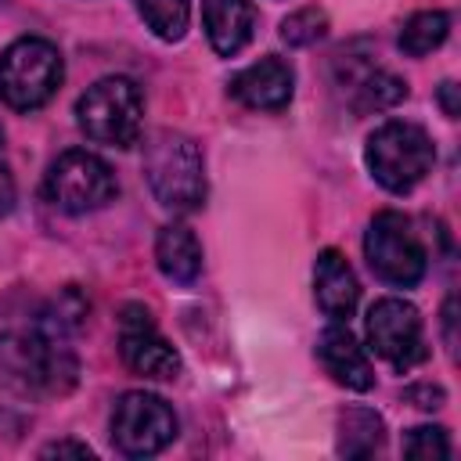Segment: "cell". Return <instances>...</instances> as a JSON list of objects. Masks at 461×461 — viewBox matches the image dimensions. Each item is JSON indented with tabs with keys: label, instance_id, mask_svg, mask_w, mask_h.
Returning a JSON list of instances; mask_svg holds the SVG:
<instances>
[{
	"label": "cell",
	"instance_id": "d4e9b609",
	"mask_svg": "<svg viewBox=\"0 0 461 461\" xmlns=\"http://www.w3.org/2000/svg\"><path fill=\"white\" fill-rule=\"evenodd\" d=\"M443 324H447V342L454 349V299H447V310H443Z\"/></svg>",
	"mask_w": 461,
	"mask_h": 461
},
{
	"label": "cell",
	"instance_id": "5bb4252c",
	"mask_svg": "<svg viewBox=\"0 0 461 461\" xmlns=\"http://www.w3.org/2000/svg\"><path fill=\"white\" fill-rule=\"evenodd\" d=\"M202 22L212 50L230 58L252 40L256 7L249 0H202Z\"/></svg>",
	"mask_w": 461,
	"mask_h": 461
},
{
	"label": "cell",
	"instance_id": "603a6c76",
	"mask_svg": "<svg viewBox=\"0 0 461 461\" xmlns=\"http://www.w3.org/2000/svg\"><path fill=\"white\" fill-rule=\"evenodd\" d=\"M50 454H76V457H94V450H90L86 443H50V447H43V457H50Z\"/></svg>",
	"mask_w": 461,
	"mask_h": 461
},
{
	"label": "cell",
	"instance_id": "9c48e42d",
	"mask_svg": "<svg viewBox=\"0 0 461 461\" xmlns=\"http://www.w3.org/2000/svg\"><path fill=\"white\" fill-rule=\"evenodd\" d=\"M364 331H367V346L396 371H411L429 357L421 313L407 299H396V295L378 299L364 317Z\"/></svg>",
	"mask_w": 461,
	"mask_h": 461
},
{
	"label": "cell",
	"instance_id": "4fadbf2b",
	"mask_svg": "<svg viewBox=\"0 0 461 461\" xmlns=\"http://www.w3.org/2000/svg\"><path fill=\"white\" fill-rule=\"evenodd\" d=\"M313 299H317V306L328 321L346 324L353 317L357 299H360V285H357L349 263L342 259V252L324 249L317 256V263H313Z\"/></svg>",
	"mask_w": 461,
	"mask_h": 461
},
{
	"label": "cell",
	"instance_id": "e0dca14e",
	"mask_svg": "<svg viewBox=\"0 0 461 461\" xmlns=\"http://www.w3.org/2000/svg\"><path fill=\"white\" fill-rule=\"evenodd\" d=\"M339 454L346 457H367L375 450H382V418L367 407H349L342 418H339Z\"/></svg>",
	"mask_w": 461,
	"mask_h": 461
},
{
	"label": "cell",
	"instance_id": "ac0fdd59",
	"mask_svg": "<svg viewBox=\"0 0 461 461\" xmlns=\"http://www.w3.org/2000/svg\"><path fill=\"white\" fill-rule=\"evenodd\" d=\"M447 32H450V18L443 11H418L400 29V50L411 58H425L447 40Z\"/></svg>",
	"mask_w": 461,
	"mask_h": 461
},
{
	"label": "cell",
	"instance_id": "7402d4cb",
	"mask_svg": "<svg viewBox=\"0 0 461 461\" xmlns=\"http://www.w3.org/2000/svg\"><path fill=\"white\" fill-rule=\"evenodd\" d=\"M14 176H11V162H7V148H4V130H0V216H7L14 209Z\"/></svg>",
	"mask_w": 461,
	"mask_h": 461
},
{
	"label": "cell",
	"instance_id": "3957f363",
	"mask_svg": "<svg viewBox=\"0 0 461 461\" xmlns=\"http://www.w3.org/2000/svg\"><path fill=\"white\" fill-rule=\"evenodd\" d=\"M364 162L385 191L407 194L429 176V169L436 162V148H432V137L418 122L389 119L367 137Z\"/></svg>",
	"mask_w": 461,
	"mask_h": 461
},
{
	"label": "cell",
	"instance_id": "5b68a950",
	"mask_svg": "<svg viewBox=\"0 0 461 461\" xmlns=\"http://www.w3.org/2000/svg\"><path fill=\"white\" fill-rule=\"evenodd\" d=\"M76 122L79 130L108 148H130L140 137L144 126V97L140 86L126 76H104L97 79L79 101H76Z\"/></svg>",
	"mask_w": 461,
	"mask_h": 461
},
{
	"label": "cell",
	"instance_id": "52a82bcc",
	"mask_svg": "<svg viewBox=\"0 0 461 461\" xmlns=\"http://www.w3.org/2000/svg\"><path fill=\"white\" fill-rule=\"evenodd\" d=\"M364 256L378 281L393 288H414L425 277V245L414 234L411 220L396 209H382L364 234Z\"/></svg>",
	"mask_w": 461,
	"mask_h": 461
},
{
	"label": "cell",
	"instance_id": "ffe728a7",
	"mask_svg": "<svg viewBox=\"0 0 461 461\" xmlns=\"http://www.w3.org/2000/svg\"><path fill=\"white\" fill-rule=\"evenodd\" d=\"M324 29H328L324 11H317V7H303V11H295V14H288V18L281 22V40L292 43V47H306V43L321 40Z\"/></svg>",
	"mask_w": 461,
	"mask_h": 461
},
{
	"label": "cell",
	"instance_id": "30bf717a",
	"mask_svg": "<svg viewBox=\"0 0 461 461\" xmlns=\"http://www.w3.org/2000/svg\"><path fill=\"white\" fill-rule=\"evenodd\" d=\"M119 353H122V364L144 378L169 382L180 375V353L158 335L151 313L137 303L126 306L119 317Z\"/></svg>",
	"mask_w": 461,
	"mask_h": 461
},
{
	"label": "cell",
	"instance_id": "7a4b0ae2",
	"mask_svg": "<svg viewBox=\"0 0 461 461\" xmlns=\"http://www.w3.org/2000/svg\"><path fill=\"white\" fill-rule=\"evenodd\" d=\"M144 176L158 205L191 212L205 202V162L198 144L180 130H155L144 140Z\"/></svg>",
	"mask_w": 461,
	"mask_h": 461
},
{
	"label": "cell",
	"instance_id": "8fae6325",
	"mask_svg": "<svg viewBox=\"0 0 461 461\" xmlns=\"http://www.w3.org/2000/svg\"><path fill=\"white\" fill-rule=\"evenodd\" d=\"M292 86H295L292 65L281 61L277 54H267L230 79V97L252 112H281L292 101Z\"/></svg>",
	"mask_w": 461,
	"mask_h": 461
},
{
	"label": "cell",
	"instance_id": "d6986e66",
	"mask_svg": "<svg viewBox=\"0 0 461 461\" xmlns=\"http://www.w3.org/2000/svg\"><path fill=\"white\" fill-rule=\"evenodd\" d=\"M133 7L158 40L166 43L184 40L191 22V0H133Z\"/></svg>",
	"mask_w": 461,
	"mask_h": 461
},
{
	"label": "cell",
	"instance_id": "277c9868",
	"mask_svg": "<svg viewBox=\"0 0 461 461\" xmlns=\"http://www.w3.org/2000/svg\"><path fill=\"white\" fill-rule=\"evenodd\" d=\"M65 79L61 50L43 36H22L0 54V101L14 112L43 108Z\"/></svg>",
	"mask_w": 461,
	"mask_h": 461
},
{
	"label": "cell",
	"instance_id": "8992f818",
	"mask_svg": "<svg viewBox=\"0 0 461 461\" xmlns=\"http://www.w3.org/2000/svg\"><path fill=\"white\" fill-rule=\"evenodd\" d=\"M115 194H119V184H115L112 166L86 148L61 151L47 166L43 198L61 212H90V209L108 205Z\"/></svg>",
	"mask_w": 461,
	"mask_h": 461
},
{
	"label": "cell",
	"instance_id": "9a60e30c",
	"mask_svg": "<svg viewBox=\"0 0 461 461\" xmlns=\"http://www.w3.org/2000/svg\"><path fill=\"white\" fill-rule=\"evenodd\" d=\"M155 263L169 281L191 285L202 270V245L194 230L187 223H166L155 238Z\"/></svg>",
	"mask_w": 461,
	"mask_h": 461
},
{
	"label": "cell",
	"instance_id": "cb8c5ba5",
	"mask_svg": "<svg viewBox=\"0 0 461 461\" xmlns=\"http://www.w3.org/2000/svg\"><path fill=\"white\" fill-rule=\"evenodd\" d=\"M454 90H457L454 83H443V90H439V97H443V112H447L450 119L457 115V101H454Z\"/></svg>",
	"mask_w": 461,
	"mask_h": 461
},
{
	"label": "cell",
	"instance_id": "2e32d148",
	"mask_svg": "<svg viewBox=\"0 0 461 461\" xmlns=\"http://www.w3.org/2000/svg\"><path fill=\"white\" fill-rule=\"evenodd\" d=\"M346 83H349V97H353L357 112H382V108H393L396 101L407 97V83L403 79H396L385 68H371V65H364Z\"/></svg>",
	"mask_w": 461,
	"mask_h": 461
},
{
	"label": "cell",
	"instance_id": "44dd1931",
	"mask_svg": "<svg viewBox=\"0 0 461 461\" xmlns=\"http://www.w3.org/2000/svg\"><path fill=\"white\" fill-rule=\"evenodd\" d=\"M403 454L407 457H450V439L443 429L421 425V429H411L403 436Z\"/></svg>",
	"mask_w": 461,
	"mask_h": 461
},
{
	"label": "cell",
	"instance_id": "6da1fadb",
	"mask_svg": "<svg viewBox=\"0 0 461 461\" xmlns=\"http://www.w3.org/2000/svg\"><path fill=\"white\" fill-rule=\"evenodd\" d=\"M76 353L47 331L0 335V382L18 396H61L76 385Z\"/></svg>",
	"mask_w": 461,
	"mask_h": 461
},
{
	"label": "cell",
	"instance_id": "ba28073f",
	"mask_svg": "<svg viewBox=\"0 0 461 461\" xmlns=\"http://www.w3.org/2000/svg\"><path fill=\"white\" fill-rule=\"evenodd\" d=\"M176 439L173 407L144 389L122 393L112 411V443L126 457H151Z\"/></svg>",
	"mask_w": 461,
	"mask_h": 461
},
{
	"label": "cell",
	"instance_id": "7c38bea8",
	"mask_svg": "<svg viewBox=\"0 0 461 461\" xmlns=\"http://www.w3.org/2000/svg\"><path fill=\"white\" fill-rule=\"evenodd\" d=\"M317 360L324 364V371L346 385V389H357V393H367L375 385V371H371V360L364 353V346L353 339V331L339 321H331L321 339H317Z\"/></svg>",
	"mask_w": 461,
	"mask_h": 461
}]
</instances>
